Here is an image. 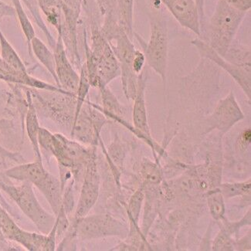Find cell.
Returning a JSON list of instances; mask_svg holds the SVG:
<instances>
[{
	"instance_id": "obj_1",
	"label": "cell",
	"mask_w": 251,
	"mask_h": 251,
	"mask_svg": "<svg viewBox=\"0 0 251 251\" xmlns=\"http://www.w3.org/2000/svg\"><path fill=\"white\" fill-rule=\"evenodd\" d=\"M247 13L231 7L224 0H218L208 22L201 27V38L224 57L235 40Z\"/></svg>"
},
{
	"instance_id": "obj_2",
	"label": "cell",
	"mask_w": 251,
	"mask_h": 251,
	"mask_svg": "<svg viewBox=\"0 0 251 251\" xmlns=\"http://www.w3.org/2000/svg\"><path fill=\"white\" fill-rule=\"evenodd\" d=\"M0 188L13 199L23 213L31 220L37 229L48 234L54 225L56 217L48 213L40 205L33 192V185L23 182L21 185H10L0 179Z\"/></svg>"
},
{
	"instance_id": "obj_3",
	"label": "cell",
	"mask_w": 251,
	"mask_h": 251,
	"mask_svg": "<svg viewBox=\"0 0 251 251\" xmlns=\"http://www.w3.org/2000/svg\"><path fill=\"white\" fill-rule=\"evenodd\" d=\"M114 53L120 65L122 88L127 100H134L138 88V75L133 70L132 62L135 55V45L122 26L107 37Z\"/></svg>"
},
{
	"instance_id": "obj_4",
	"label": "cell",
	"mask_w": 251,
	"mask_h": 251,
	"mask_svg": "<svg viewBox=\"0 0 251 251\" xmlns=\"http://www.w3.org/2000/svg\"><path fill=\"white\" fill-rule=\"evenodd\" d=\"M134 37L143 50L146 62L166 84L169 55V33L166 25L156 20L151 21V33L148 42L136 33H134Z\"/></svg>"
},
{
	"instance_id": "obj_5",
	"label": "cell",
	"mask_w": 251,
	"mask_h": 251,
	"mask_svg": "<svg viewBox=\"0 0 251 251\" xmlns=\"http://www.w3.org/2000/svg\"><path fill=\"white\" fill-rule=\"evenodd\" d=\"M90 23L91 44L89 45L98 64L99 88H104L108 85L110 82L120 76V65L109 42L100 32L98 21L90 20Z\"/></svg>"
},
{
	"instance_id": "obj_6",
	"label": "cell",
	"mask_w": 251,
	"mask_h": 251,
	"mask_svg": "<svg viewBox=\"0 0 251 251\" xmlns=\"http://www.w3.org/2000/svg\"><path fill=\"white\" fill-rule=\"evenodd\" d=\"M75 234L81 240L100 238V237H126L128 235L126 224L110 215L101 214L85 216L75 219L72 224Z\"/></svg>"
},
{
	"instance_id": "obj_7",
	"label": "cell",
	"mask_w": 251,
	"mask_h": 251,
	"mask_svg": "<svg viewBox=\"0 0 251 251\" xmlns=\"http://www.w3.org/2000/svg\"><path fill=\"white\" fill-rule=\"evenodd\" d=\"M50 152L57 158L59 166L68 168L75 175L85 168L95 151L89 150L77 141L71 140L61 134H54Z\"/></svg>"
},
{
	"instance_id": "obj_8",
	"label": "cell",
	"mask_w": 251,
	"mask_h": 251,
	"mask_svg": "<svg viewBox=\"0 0 251 251\" xmlns=\"http://www.w3.org/2000/svg\"><path fill=\"white\" fill-rule=\"evenodd\" d=\"M244 119L242 110L231 91L217 103L213 112L204 119L202 122V134H208L214 129L225 134Z\"/></svg>"
},
{
	"instance_id": "obj_9",
	"label": "cell",
	"mask_w": 251,
	"mask_h": 251,
	"mask_svg": "<svg viewBox=\"0 0 251 251\" xmlns=\"http://www.w3.org/2000/svg\"><path fill=\"white\" fill-rule=\"evenodd\" d=\"M191 44L197 50L201 58L209 60L215 66H218L219 68L226 71V73L237 82V84L242 88L246 96L251 100V71L239 68L229 63L221 55L216 52L209 44L199 37L192 40Z\"/></svg>"
},
{
	"instance_id": "obj_10",
	"label": "cell",
	"mask_w": 251,
	"mask_h": 251,
	"mask_svg": "<svg viewBox=\"0 0 251 251\" xmlns=\"http://www.w3.org/2000/svg\"><path fill=\"white\" fill-rule=\"evenodd\" d=\"M100 176L97 167L95 153L91 155L85 166L84 182L82 184L80 198L75 211V219L85 217L95 206L99 198Z\"/></svg>"
},
{
	"instance_id": "obj_11",
	"label": "cell",
	"mask_w": 251,
	"mask_h": 251,
	"mask_svg": "<svg viewBox=\"0 0 251 251\" xmlns=\"http://www.w3.org/2000/svg\"><path fill=\"white\" fill-rule=\"evenodd\" d=\"M53 54L55 58V71L59 87L69 93L76 95L80 75L76 73L74 68L60 35H57L56 44L53 48Z\"/></svg>"
},
{
	"instance_id": "obj_12",
	"label": "cell",
	"mask_w": 251,
	"mask_h": 251,
	"mask_svg": "<svg viewBox=\"0 0 251 251\" xmlns=\"http://www.w3.org/2000/svg\"><path fill=\"white\" fill-rule=\"evenodd\" d=\"M146 77L145 71H142L138 77V88L134 101L132 110L133 127L131 131L137 136L146 141L151 146H154V141L150 132L149 119H148L147 108H146Z\"/></svg>"
},
{
	"instance_id": "obj_13",
	"label": "cell",
	"mask_w": 251,
	"mask_h": 251,
	"mask_svg": "<svg viewBox=\"0 0 251 251\" xmlns=\"http://www.w3.org/2000/svg\"><path fill=\"white\" fill-rule=\"evenodd\" d=\"M177 22L201 37V24L195 0H161Z\"/></svg>"
},
{
	"instance_id": "obj_14",
	"label": "cell",
	"mask_w": 251,
	"mask_h": 251,
	"mask_svg": "<svg viewBox=\"0 0 251 251\" xmlns=\"http://www.w3.org/2000/svg\"><path fill=\"white\" fill-rule=\"evenodd\" d=\"M50 173L45 170L42 161L36 160L22 164L5 172L8 178L22 182H29L40 190L45 183Z\"/></svg>"
},
{
	"instance_id": "obj_15",
	"label": "cell",
	"mask_w": 251,
	"mask_h": 251,
	"mask_svg": "<svg viewBox=\"0 0 251 251\" xmlns=\"http://www.w3.org/2000/svg\"><path fill=\"white\" fill-rule=\"evenodd\" d=\"M100 134L94 125L88 106H83L78 116L74 121L71 137L83 144L95 145L100 140Z\"/></svg>"
},
{
	"instance_id": "obj_16",
	"label": "cell",
	"mask_w": 251,
	"mask_h": 251,
	"mask_svg": "<svg viewBox=\"0 0 251 251\" xmlns=\"http://www.w3.org/2000/svg\"><path fill=\"white\" fill-rule=\"evenodd\" d=\"M0 79L6 81L12 82V83L24 84V85L29 86L32 88H38V89L47 90L50 91H56L57 90L56 87L44 83L42 80L34 78L29 74L22 75V74L17 73L9 68V66L4 62L1 57H0Z\"/></svg>"
},
{
	"instance_id": "obj_17",
	"label": "cell",
	"mask_w": 251,
	"mask_h": 251,
	"mask_svg": "<svg viewBox=\"0 0 251 251\" xmlns=\"http://www.w3.org/2000/svg\"><path fill=\"white\" fill-rule=\"evenodd\" d=\"M99 90L100 91L103 105L102 109H100L102 113L105 115L106 118H109L115 122L124 125L126 122L124 119L126 113V107L121 104L107 86L99 88Z\"/></svg>"
},
{
	"instance_id": "obj_18",
	"label": "cell",
	"mask_w": 251,
	"mask_h": 251,
	"mask_svg": "<svg viewBox=\"0 0 251 251\" xmlns=\"http://www.w3.org/2000/svg\"><path fill=\"white\" fill-rule=\"evenodd\" d=\"M29 105L28 111L25 116V128L27 131L28 138L31 142L33 152L36 156V160L42 161L41 151L39 146L38 136L40 126L39 124L38 117H37V110L35 108L31 97L29 94Z\"/></svg>"
},
{
	"instance_id": "obj_19",
	"label": "cell",
	"mask_w": 251,
	"mask_h": 251,
	"mask_svg": "<svg viewBox=\"0 0 251 251\" xmlns=\"http://www.w3.org/2000/svg\"><path fill=\"white\" fill-rule=\"evenodd\" d=\"M229 63L239 68L251 71V47L233 40L224 56Z\"/></svg>"
},
{
	"instance_id": "obj_20",
	"label": "cell",
	"mask_w": 251,
	"mask_h": 251,
	"mask_svg": "<svg viewBox=\"0 0 251 251\" xmlns=\"http://www.w3.org/2000/svg\"><path fill=\"white\" fill-rule=\"evenodd\" d=\"M0 57L9 68L17 73L27 75V70L13 46L6 40L0 29Z\"/></svg>"
},
{
	"instance_id": "obj_21",
	"label": "cell",
	"mask_w": 251,
	"mask_h": 251,
	"mask_svg": "<svg viewBox=\"0 0 251 251\" xmlns=\"http://www.w3.org/2000/svg\"><path fill=\"white\" fill-rule=\"evenodd\" d=\"M29 46L33 50L35 57H37V60L44 65V68L49 71V73L50 74L51 76H53L55 82L58 86V80H57L56 71H55V58L53 52L50 51V50L48 48V46L37 37L32 39Z\"/></svg>"
},
{
	"instance_id": "obj_22",
	"label": "cell",
	"mask_w": 251,
	"mask_h": 251,
	"mask_svg": "<svg viewBox=\"0 0 251 251\" xmlns=\"http://www.w3.org/2000/svg\"><path fill=\"white\" fill-rule=\"evenodd\" d=\"M38 5L40 11L45 15L48 23L56 28L57 34H59L64 23V15L60 0H38Z\"/></svg>"
},
{
	"instance_id": "obj_23",
	"label": "cell",
	"mask_w": 251,
	"mask_h": 251,
	"mask_svg": "<svg viewBox=\"0 0 251 251\" xmlns=\"http://www.w3.org/2000/svg\"><path fill=\"white\" fill-rule=\"evenodd\" d=\"M134 4L135 0H118L117 3V17L119 25L131 40L134 38L135 33L133 30Z\"/></svg>"
},
{
	"instance_id": "obj_24",
	"label": "cell",
	"mask_w": 251,
	"mask_h": 251,
	"mask_svg": "<svg viewBox=\"0 0 251 251\" xmlns=\"http://www.w3.org/2000/svg\"><path fill=\"white\" fill-rule=\"evenodd\" d=\"M13 241L19 243L24 246L25 249L30 251H45L48 236L47 234H38L36 233L25 231L24 229H19L15 235Z\"/></svg>"
},
{
	"instance_id": "obj_25",
	"label": "cell",
	"mask_w": 251,
	"mask_h": 251,
	"mask_svg": "<svg viewBox=\"0 0 251 251\" xmlns=\"http://www.w3.org/2000/svg\"><path fill=\"white\" fill-rule=\"evenodd\" d=\"M80 80H79L78 88L76 92V107H75V119L77 118L79 113L81 111L82 107L84 105L86 99L89 93L91 88L89 76H88V71L86 68L85 64H83L80 68Z\"/></svg>"
},
{
	"instance_id": "obj_26",
	"label": "cell",
	"mask_w": 251,
	"mask_h": 251,
	"mask_svg": "<svg viewBox=\"0 0 251 251\" xmlns=\"http://www.w3.org/2000/svg\"><path fill=\"white\" fill-rule=\"evenodd\" d=\"M11 1L13 2V6H14L15 11H16V14L18 17L20 25L22 27L23 32H24L29 46L32 39L36 37L34 28H33L31 22L29 21L27 15L25 14L20 0H11Z\"/></svg>"
},
{
	"instance_id": "obj_27",
	"label": "cell",
	"mask_w": 251,
	"mask_h": 251,
	"mask_svg": "<svg viewBox=\"0 0 251 251\" xmlns=\"http://www.w3.org/2000/svg\"><path fill=\"white\" fill-rule=\"evenodd\" d=\"M23 1L25 4V6H27L29 12L31 13L33 19L36 21V24H37V25H38L40 29H42L46 37L48 38L50 46L53 49L55 44H56V40L52 37V35L50 33L45 23L44 22V20H43L42 17H41L40 9L38 5V0H23Z\"/></svg>"
},
{
	"instance_id": "obj_28",
	"label": "cell",
	"mask_w": 251,
	"mask_h": 251,
	"mask_svg": "<svg viewBox=\"0 0 251 251\" xmlns=\"http://www.w3.org/2000/svg\"><path fill=\"white\" fill-rule=\"evenodd\" d=\"M209 206L212 217L216 220L221 219L224 213V195L220 190L212 191L207 197Z\"/></svg>"
},
{
	"instance_id": "obj_29",
	"label": "cell",
	"mask_w": 251,
	"mask_h": 251,
	"mask_svg": "<svg viewBox=\"0 0 251 251\" xmlns=\"http://www.w3.org/2000/svg\"><path fill=\"white\" fill-rule=\"evenodd\" d=\"M143 200H144V193H143L142 188L137 190L130 199L127 212L129 215L131 224H134V225L138 224Z\"/></svg>"
},
{
	"instance_id": "obj_30",
	"label": "cell",
	"mask_w": 251,
	"mask_h": 251,
	"mask_svg": "<svg viewBox=\"0 0 251 251\" xmlns=\"http://www.w3.org/2000/svg\"><path fill=\"white\" fill-rule=\"evenodd\" d=\"M251 190V182H243V183L224 184L222 185V190H220L224 197H232L250 193Z\"/></svg>"
},
{
	"instance_id": "obj_31",
	"label": "cell",
	"mask_w": 251,
	"mask_h": 251,
	"mask_svg": "<svg viewBox=\"0 0 251 251\" xmlns=\"http://www.w3.org/2000/svg\"><path fill=\"white\" fill-rule=\"evenodd\" d=\"M142 175L150 183H158L161 180V173L155 164L146 162L142 166Z\"/></svg>"
},
{
	"instance_id": "obj_32",
	"label": "cell",
	"mask_w": 251,
	"mask_h": 251,
	"mask_svg": "<svg viewBox=\"0 0 251 251\" xmlns=\"http://www.w3.org/2000/svg\"><path fill=\"white\" fill-rule=\"evenodd\" d=\"M95 2L101 17L117 16L118 0H95Z\"/></svg>"
},
{
	"instance_id": "obj_33",
	"label": "cell",
	"mask_w": 251,
	"mask_h": 251,
	"mask_svg": "<svg viewBox=\"0 0 251 251\" xmlns=\"http://www.w3.org/2000/svg\"><path fill=\"white\" fill-rule=\"evenodd\" d=\"M213 249L217 251H223V250H231L232 241L229 239V235L226 233V231L221 232L219 234L217 238L214 241L213 244Z\"/></svg>"
},
{
	"instance_id": "obj_34",
	"label": "cell",
	"mask_w": 251,
	"mask_h": 251,
	"mask_svg": "<svg viewBox=\"0 0 251 251\" xmlns=\"http://www.w3.org/2000/svg\"><path fill=\"white\" fill-rule=\"evenodd\" d=\"M146 62V57L143 51L136 49L133 58L132 68L137 75H140L142 71H144Z\"/></svg>"
},
{
	"instance_id": "obj_35",
	"label": "cell",
	"mask_w": 251,
	"mask_h": 251,
	"mask_svg": "<svg viewBox=\"0 0 251 251\" xmlns=\"http://www.w3.org/2000/svg\"><path fill=\"white\" fill-rule=\"evenodd\" d=\"M251 127H246L242 132L240 133L237 138V144L240 150H244L251 145Z\"/></svg>"
},
{
	"instance_id": "obj_36",
	"label": "cell",
	"mask_w": 251,
	"mask_h": 251,
	"mask_svg": "<svg viewBox=\"0 0 251 251\" xmlns=\"http://www.w3.org/2000/svg\"><path fill=\"white\" fill-rule=\"evenodd\" d=\"M228 5L239 11L248 13L251 9V0H224Z\"/></svg>"
},
{
	"instance_id": "obj_37",
	"label": "cell",
	"mask_w": 251,
	"mask_h": 251,
	"mask_svg": "<svg viewBox=\"0 0 251 251\" xmlns=\"http://www.w3.org/2000/svg\"><path fill=\"white\" fill-rule=\"evenodd\" d=\"M16 14L14 8L8 6L2 1H0V18L7 16H13Z\"/></svg>"
},
{
	"instance_id": "obj_38",
	"label": "cell",
	"mask_w": 251,
	"mask_h": 251,
	"mask_svg": "<svg viewBox=\"0 0 251 251\" xmlns=\"http://www.w3.org/2000/svg\"><path fill=\"white\" fill-rule=\"evenodd\" d=\"M80 1H81V0H80Z\"/></svg>"
}]
</instances>
